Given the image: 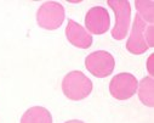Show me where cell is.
<instances>
[{
	"label": "cell",
	"mask_w": 154,
	"mask_h": 123,
	"mask_svg": "<svg viewBox=\"0 0 154 123\" xmlns=\"http://www.w3.org/2000/svg\"><path fill=\"white\" fill-rule=\"evenodd\" d=\"M64 95L74 101L83 100L92 92V82L80 71H73L66 74L62 82Z\"/></svg>",
	"instance_id": "6da1fadb"
},
{
	"label": "cell",
	"mask_w": 154,
	"mask_h": 123,
	"mask_svg": "<svg viewBox=\"0 0 154 123\" xmlns=\"http://www.w3.org/2000/svg\"><path fill=\"white\" fill-rule=\"evenodd\" d=\"M64 21V9L60 3H44L36 12V22L48 31L57 29Z\"/></svg>",
	"instance_id": "7a4b0ae2"
},
{
	"label": "cell",
	"mask_w": 154,
	"mask_h": 123,
	"mask_svg": "<svg viewBox=\"0 0 154 123\" xmlns=\"http://www.w3.org/2000/svg\"><path fill=\"white\" fill-rule=\"evenodd\" d=\"M108 5L115 14V24L112 29V37L117 40H122L126 37L130 20H131V6L129 2H112L109 0Z\"/></svg>",
	"instance_id": "3957f363"
},
{
	"label": "cell",
	"mask_w": 154,
	"mask_h": 123,
	"mask_svg": "<svg viewBox=\"0 0 154 123\" xmlns=\"http://www.w3.org/2000/svg\"><path fill=\"white\" fill-rule=\"evenodd\" d=\"M137 79L131 73H119L114 76L109 84V92L117 100H128L137 92Z\"/></svg>",
	"instance_id": "277c9868"
},
{
	"label": "cell",
	"mask_w": 154,
	"mask_h": 123,
	"mask_svg": "<svg viewBox=\"0 0 154 123\" xmlns=\"http://www.w3.org/2000/svg\"><path fill=\"white\" fill-rule=\"evenodd\" d=\"M85 66L95 77L104 78L113 72L115 61L108 51H95L85 59Z\"/></svg>",
	"instance_id": "5b68a950"
},
{
	"label": "cell",
	"mask_w": 154,
	"mask_h": 123,
	"mask_svg": "<svg viewBox=\"0 0 154 123\" xmlns=\"http://www.w3.org/2000/svg\"><path fill=\"white\" fill-rule=\"evenodd\" d=\"M147 28V23L136 14L134 23H132V28H131V33H130V38L126 43V49L135 55H141L143 53H146L149 47L144 39V31Z\"/></svg>",
	"instance_id": "8992f818"
},
{
	"label": "cell",
	"mask_w": 154,
	"mask_h": 123,
	"mask_svg": "<svg viewBox=\"0 0 154 123\" xmlns=\"http://www.w3.org/2000/svg\"><path fill=\"white\" fill-rule=\"evenodd\" d=\"M85 24L89 29L88 32L94 34H103L108 31L110 24V18L108 11L102 6H95L85 16Z\"/></svg>",
	"instance_id": "52a82bcc"
},
{
	"label": "cell",
	"mask_w": 154,
	"mask_h": 123,
	"mask_svg": "<svg viewBox=\"0 0 154 123\" xmlns=\"http://www.w3.org/2000/svg\"><path fill=\"white\" fill-rule=\"evenodd\" d=\"M66 35H67V39L69 40V43H72L76 48L88 49L92 44L91 34L73 20L68 21V24L66 28Z\"/></svg>",
	"instance_id": "ba28073f"
},
{
	"label": "cell",
	"mask_w": 154,
	"mask_h": 123,
	"mask_svg": "<svg viewBox=\"0 0 154 123\" xmlns=\"http://www.w3.org/2000/svg\"><path fill=\"white\" fill-rule=\"evenodd\" d=\"M21 123H52V116L45 107L34 106L24 112Z\"/></svg>",
	"instance_id": "9c48e42d"
},
{
	"label": "cell",
	"mask_w": 154,
	"mask_h": 123,
	"mask_svg": "<svg viewBox=\"0 0 154 123\" xmlns=\"http://www.w3.org/2000/svg\"><path fill=\"white\" fill-rule=\"evenodd\" d=\"M140 100L148 107L154 106V80L152 77L143 78L137 87Z\"/></svg>",
	"instance_id": "30bf717a"
},
{
	"label": "cell",
	"mask_w": 154,
	"mask_h": 123,
	"mask_svg": "<svg viewBox=\"0 0 154 123\" xmlns=\"http://www.w3.org/2000/svg\"><path fill=\"white\" fill-rule=\"evenodd\" d=\"M137 10H138V16L147 23H153L154 22V3L150 2V0H148V2H146V0H138V2L135 3Z\"/></svg>",
	"instance_id": "8fae6325"
},
{
	"label": "cell",
	"mask_w": 154,
	"mask_h": 123,
	"mask_svg": "<svg viewBox=\"0 0 154 123\" xmlns=\"http://www.w3.org/2000/svg\"><path fill=\"white\" fill-rule=\"evenodd\" d=\"M153 32H154V27H153V26L147 27L146 31H144V39H146V42H147V44H148L149 48H153V45H154Z\"/></svg>",
	"instance_id": "7c38bea8"
},
{
	"label": "cell",
	"mask_w": 154,
	"mask_h": 123,
	"mask_svg": "<svg viewBox=\"0 0 154 123\" xmlns=\"http://www.w3.org/2000/svg\"><path fill=\"white\" fill-rule=\"evenodd\" d=\"M153 61H154V54H152L149 57H148V61H147V70L150 74V77L153 78V74H154V66H153Z\"/></svg>",
	"instance_id": "4fadbf2b"
},
{
	"label": "cell",
	"mask_w": 154,
	"mask_h": 123,
	"mask_svg": "<svg viewBox=\"0 0 154 123\" xmlns=\"http://www.w3.org/2000/svg\"><path fill=\"white\" fill-rule=\"evenodd\" d=\"M66 123H84L83 121H78V119H73V121H68Z\"/></svg>",
	"instance_id": "5bb4252c"
}]
</instances>
